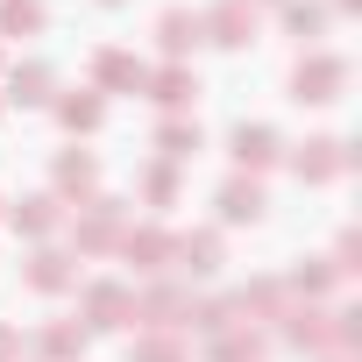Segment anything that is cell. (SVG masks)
<instances>
[{
    "label": "cell",
    "mask_w": 362,
    "mask_h": 362,
    "mask_svg": "<svg viewBox=\"0 0 362 362\" xmlns=\"http://www.w3.org/2000/svg\"><path fill=\"white\" fill-rule=\"evenodd\" d=\"M142 199L149 206H177V163H149L142 170Z\"/></svg>",
    "instance_id": "4316f807"
},
{
    "label": "cell",
    "mask_w": 362,
    "mask_h": 362,
    "mask_svg": "<svg viewBox=\"0 0 362 362\" xmlns=\"http://www.w3.org/2000/svg\"><path fill=\"white\" fill-rule=\"evenodd\" d=\"M50 177H57V199H78V206H86V199H93V185H100V163H93L86 149H64Z\"/></svg>",
    "instance_id": "e0dca14e"
},
{
    "label": "cell",
    "mask_w": 362,
    "mask_h": 362,
    "mask_svg": "<svg viewBox=\"0 0 362 362\" xmlns=\"http://www.w3.org/2000/svg\"><path fill=\"white\" fill-rule=\"evenodd\" d=\"M277 156H284L277 128H263V121H242V128H235V163H242L249 177H256V170H270Z\"/></svg>",
    "instance_id": "5bb4252c"
},
{
    "label": "cell",
    "mask_w": 362,
    "mask_h": 362,
    "mask_svg": "<svg viewBox=\"0 0 362 362\" xmlns=\"http://www.w3.org/2000/svg\"><path fill=\"white\" fill-rule=\"evenodd\" d=\"M163 114H185L192 107V93H199V71L192 64H163V71H149V86H142Z\"/></svg>",
    "instance_id": "4fadbf2b"
},
{
    "label": "cell",
    "mask_w": 362,
    "mask_h": 362,
    "mask_svg": "<svg viewBox=\"0 0 362 362\" xmlns=\"http://www.w3.org/2000/svg\"><path fill=\"white\" fill-rule=\"evenodd\" d=\"M320 362H348V355H320Z\"/></svg>",
    "instance_id": "4dcf8cb0"
},
{
    "label": "cell",
    "mask_w": 362,
    "mask_h": 362,
    "mask_svg": "<svg viewBox=\"0 0 362 362\" xmlns=\"http://www.w3.org/2000/svg\"><path fill=\"white\" fill-rule=\"evenodd\" d=\"M128 362H192V348H185V334H142L128 348Z\"/></svg>",
    "instance_id": "d4e9b609"
},
{
    "label": "cell",
    "mask_w": 362,
    "mask_h": 362,
    "mask_svg": "<svg viewBox=\"0 0 362 362\" xmlns=\"http://www.w3.org/2000/svg\"><path fill=\"white\" fill-rule=\"evenodd\" d=\"M50 86H57L50 64H15V71H8V100H15V107H50Z\"/></svg>",
    "instance_id": "ac0fdd59"
},
{
    "label": "cell",
    "mask_w": 362,
    "mask_h": 362,
    "mask_svg": "<svg viewBox=\"0 0 362 362\" xmlns=\"http://www.w3.org/2000/svg\"><path fill=\"white\" fill-rule=\"evenodd\" d=\"M249 8H256V0H249Z\"/></svg>",
    "instance_id": "836d02e7"
},
{
    "label": "cell",
    "mask_w": 362,
    "mask_h": 362,
    "mask_svg": "<svg viewBox=\"0 0 362 362\" xmlns=\"http://www.w3.org/2000/svg\"><path fill=\"white\" fill-rule=\"evenodd\" d=\"M206 22V43H221V50H249L256 43V8L249 0H221L214 15H199Z\"/></svg>",
    "instance_id": "30bf717a"
},
{
    "label": "cell",
    "mask_w": 362,
    "mask_h": 362,
    "mask_svg": "<svg viewBox=\"0 0 362 362\" xmlns=\"http://www.w3.org/2000/svg\"><path fill=\"white\" fill-rule=\"evenodd\" d=\"M334 270H341V277H355V270H362V235H341V249H334Z\"/></svg>",
    "instance_id": "83f0119b"
},
{
    "label": "cell",
    "mask_w": 362,
    "mask_h": 362,
    "mask_svg": "<svg viewBox=\"0 0 362 362\" xmlns=\"http://www.w3.org/2000/svg\"><path fill=\"white\" fill-rule=\"evenodd\" d=\"M185 313H192V291H185V284H163V277H149V284L135 291V313H128V327H142V334H185Z\"/></svg>",
    "instance_id": "6da1fadb"
},
{
    "label": "cell",
    "mask_w": 362,
    "mask_h": 362,
    "mask_svg": "<svg viewBox=\"0 0 362 362\" xmlns=\"http://www.w3.org/2000/svg\"><path fill=\"white\" fill-rule=\"evenodd\" d=\"M86 341H93V334H86L78 320H50L36 348H43V362H78V355H86Z\"/></svg>",
    "instance_id": "d6986e66"
},
{
    "label": "cell",
    "mask_w": 362,
    "mask_h": 362,
    "mask_svg": "<svg viewBox=\"0 0 362 362\" xmlns=\"http://www.w3.org/2000/svg\"><path fill=\"white\" fill-rule=\"evenodd\" d=\"M341 86H348V57H334V50H305L298 71H291V100L298 107H334Z\"/></svg>",
    "instance_id": "7a4b0ae2"
},
{
    "label": "cell",
    "mask_w": 362,
    "mask_h": 362,
    "mask_svg": "<svg viewBox=\"0 0 362 362\" xmlns=\"http://www.w3.org/2000/svg\"><path fill=\"white\" fill-rule=\"evenodd\" d=\"M71 277H78V270H71L64 249H36V256H29V284H36V291H71Z\"/></svg>",
    "instance_id": "7402d4cb"
},
{
    "label": "cell",
    "mask_w": 362,
    "mask_h": 362,
    "mask_svg": "<svg viewBox=\"0 0 362 362\" xmlns=\"http://www.w3.org/2000/svg\"><path fill=\"white\" fill-rule=\"evenodd\" d=\"M284 29H291V36H305V43H313V36H320V29H327V8H320V0H284Z\"/></svg>",
    "instance_id": "484cf974"
},
{
    "label": "cell",
    "mask_w": 362,
    "mask_h": 362,
    "mask_svg": "<svg viewBox=\"0 0 362 362\" xmlns=\"http://www.w3.org/2000/svg\"><path fill=\"white\" fill-rule=\"evenodd\" d=\"M57 121H64L71 135H93V128L107 121V100H100V93H64V100H57Z\"/></svg>",
    "instance_id": "44dd1931"
},
{
    "label": "cell",
    "mask_w": 362,
    "mask_h": 362,
    "mask_svg": "<svg viewBox=\"0 0 362 362\" xmlns=\"http://www.w3.org/2000/svg\"><path fill=\"white\" fill-rule=\"evenodd\" d=\"M128 313H135V291L114 284V277H100V284L78 291V327L86 334H114V327H128Z\"/></svg>",
    "instance_id": "277c9868"
},
{
    "label": "cell",
    "mask_w": 362,
    "mask_h": 362,
    "mask_svg": "<svg viewBox=\"0 0 362 362\" xmlns=\"http://www.w3.org/2000/svg\"><path fill=\"white\" fill-rule=\"evenodd\" d=\"M199 43H206V22H199L192 8H163V15H156V50H163L170 64H185Z\"/></svg>",
    "instance_id": "ba28073f"
},
{
    "label": "cell",
    "mask_w": 362,
    "mask_h": 362,
    "mask_svg": "<svg viewBox=\"0 0 362 362\" xmlns=\"http://www.w3.org/2000/svg\"><path fill=\"white\" fill-rule=\"evenodd\" d=\"M334 8H341V15H355V8H362V0H334Z\"/></svg>",
    "instance_id": "f546056e"
},
{
    "label": "cell",
    "mask_w": 362,
    "mask_h": 362,
    "mask_svg": "<svg viewBox=\"0 0 362 362\" xmlns=\"http://www.w3.org/2000/svg\"><path fill=\"white\" fill-rule=\"evenodd\" d=\"M100 8H121V0H100Z\"/></svg>",
    "instance_id": "1f68e13d"
},
{
    "label": "cell",
    "mask_w": 362,
    "mask_h": 362,
    "mask_svg": "<svg viewBox=\"0 0 362 362\" xmlns=\"http://www.w3.org/2000/svg\"><path fill=\"white\" fill-rule=\"evenodd\" d=\"M135 277H163L170 270V235L163 228H121V249H114Z\"/></svg>",
    "instance_id": "8992f818"
},
{
    "label": "cell",
    "mask_w": 362,
    "mask_h": 362,
    "mask_svg": "<svg viewBox=\"0 0 362 362\" xmlns=\"http://www.w3.org/2000/svg\"><path fill=\"white\" fill-rule=\"evenodd\" d=\"M263 355H270V341L256 327H221L214 334V362H263Z\"/></svg>",
    "instance_id": "ffe728a7"
},
{
    "label": "cell",
    "mask_w": 362,
    "mask_h": 362,
    "mask_svg": "<svg viewBox=\"0 0 362 362\" xmlns=\"http://www.w3.org/2000/svg\"><path fill=\"white\" fill-rule=\"evenodd\" d=\"M121 214H128L121 199H107V192H93V199H86V221L71 228V242H78V256H114V249H121V228H128Z\"/></svg>",
    "instance_id": "3957f363"
},
{
    "label": "cell",
    "mask_w": 362,
    "mask_h": 362,
    "mask_svg": "<svg viewBox=\"0 0 362 362\" xmlns=\"http://www.w3.org/2000/svg\"><path fill=\"white\" fill-rule=\"evenodd\" d=\"M228 256H221V235L214 228H192V235H170V270H185V277H214Z\"/></svg>",
    "instance_id": "9c48e42d"
},
{
    "label": "cell",
    "mask_w": 362,
    "mask_h": 362,
    "mask_svg": "<svg viewBox=\"0 0 362 362\" xmlns=\"http://www.w3.org/2000/svg\"><path fill=\"white\" fill-rule=\"evenodd\" d=\"M8 221H15V235H29V242H50V235L64 228V199H57V192H29L22 206H8Z\"/></svg>",
    "instance_id": "7c38bea8"
},
{
    "label": "cell",
    "mask_w": 362,
    "mask_h": 362,
    "mask_svg": "<svg viewBox=\"0 0 362 362\" xmlns=\"http://www.w3.org/2000/svg\"><path fill=\"white\" fill-rule=\"evenodd\" d=\"M43 22H50L43 0H0V36H36Z\"/></svg>",
    "instance_id": "cb8c5ba5"
},
{
    "label": "cell",
    "mask_w": 362,
    "mask_h": 362,
    "mask_svg": "<svg viewBox=\"0 0 362 362\" xmlns=\"http://www.w3.org/2000/svg\"><path fill=\"white\" fill-rule=\"evenodd\" d=\"M0 362H22V334L15 327H0Z\"/></svg>",
    "instance_id": "f1b7e54d"
},
{
    "label": "cell",
    "mask_w": 362,
    "mask_h": 362,
    "mask_svg": "<svg viewBox=\"0 0 362 362\" xmlns=\"http://www.w3.org/2000/svg\"><path fill=\"white\" fill-rule=\"evenodd\" d=\"M277 320H284V341H291V348H313V355L334 348V313H320L313 298H291Z\"/></svg>",
    "instance_id": "52a82bcc"
},
{
    "label": "cell",
    "mask_w": 362,
    "mask_h": 362,
    "mask_svg": "<svg viewBox=\"0 0 362 362\" xmlns=\"http://www.w3.org/2000/svg\"><path fill=\"white\" fill-rule=\"evenodd\" d=\"M263 206H270V199H263V185H256L249 170L221 185V221H228V228H249V221H263Z\"/></svg>",
    "instance_id": "9a60e30c"
},
{
    "label": "cell",
    "mask_w": 362,
    "mask_h": 362,
    "mask_svg": "<svg viewBox=\"0 0 362 362\" xmlns=\"http://www.w3.org/2000/svg\"><path fill=\"white\" fill-rule=\"evenodd\" d=\"M291 170H298V185H327V177L355 170V149H348V142H334V135H313V142H298V149H291Z\"/></svg>",
    "instance_id": "5b68a950"
},
{
    "label": "cell",
    "mask_w": 362,
    "mask_h": 362,
    "mask_svg": "<svg viewBox=\"0 0 362 362\" xmlns=\"http://www.w3.org/2000/svg\"><path fill=\"white\" fill-rule=\"evenodd\" d=\"M334 284H341V270H334V263H320V256H313V263H298V270L284 277V291H291V298H327Z\"/></svg>",
    "instance_id": "603a6c76"
},
{
    "label": "cell",
    "mask_w": 362,
    "mask_h": 362,
    "mask_svg": "<svg viewBox=\"0 0 362 362\" xmlns=\"http://www.w3.org/2000/svg\"><path fill=\"white\" fill-rule=\"evenodd\" d=\"M93 86L100 93H142L149 86V64L135 50H93Z\"/></svg>",
    "instance_id": "8fae6325"
},
{
    "label": "cell",
    "mask_w": 362,
    "mask_h": 362,
    "mask_svg": "<svg viewBox=\"0 0 362 362\" xmlns=\"http://www.w3.org/2000/svg\"><path fill=\"white\" fill-rule=\"evenodd\" d=\"M206 149V135H199V121H185V114H170L163 128H156V163H192Z\"/></svg>",
    "instance_id": "2e32d148"
},
{
    "label": "cell",
    "mask_w": 362,
    "mask_h": 362,
    "mask_svg": "<svg viewBox=\"0 0 362 362\" xmlns=\"http://www.w3.org/2000/svg\"><path fill=\"white\" fill-rule=\"evenodd\" d=\"M0 214H8V199H0Z\"/></svg>",
    "instance_id": "d6a6232c"
}]
</instances>
